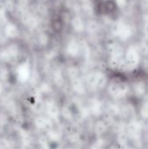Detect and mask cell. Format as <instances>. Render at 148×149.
<instances>
[{
    "instance_id": "3957f363",
    "label": "cell",
    "mask_w": 148,
    "mask_h": 149,
    "mask_svg": "<svg viewBox=\"0 0 148 149\" xmlns=\"http://www.w3.org/2000/svg\"><path fill=\"white\" fill-rule=\"evenodd\" d=\"M106 79L101 73H92L87 77V82L89 85L95 87H103L106 84Z\"/></svg>"
},
{
    "instance_id": "6da1fadb",
    "label": "cell",
    "mask_w": 148,
    "mask_h": 149,
    "mask_svg": "<svg viewBox=\"0 0 148 149\" xmlns=\"http://www.w3.org/2000/svg\"><path fill=\"white\" fill-rule=\"evenodd\" d=\"M139 60V53L133 48H130L126 52V58L124 59V67L127 69H133L138 65Z\"/></svg>"
},
{
    "instance_id": "8992f818",
    "label": "cell",
    "mask_w": 148,
    "mask_h": 149,
    "mask_svg": "<svg viewBox=\"0 0 148 149\" xmlns=\"http://www.w3.org/2000/svg\"><path fill=\"white\" fill-rule=\"evenodd\" d=\"M109 52L112 57H123V50L117 44H112L109 47Z\"/></svg>"
},
{
    "instance_id": "9c48e42d",
    "label": "cell",
    "mask_w": 148,
    "mask_h": 149,
    "mask_svg": "<svg viewBox=\"0 0 148 149\" xmlns=\"http://www.w3.org/2000/svg\"><path fill=\"white\" fill-rule=\"evenodd\" d=\"M129 32H130V31H129V29L126 25H123V26H121L119 29V35H120V36H122L124 38L127 37Z\"/></svg>"
},
{
    "instance_id": "277c9868",
    "label": "cell",
    "mask_w": 148,
    "mask_h": 149,
    "mask_svg": "<svg viewBox=\"0 0 148 149\" xmlns=\"http://www.w3.org/2000/svg\"><path fill=\"white\" fill-rule=\"evenodd\" d=\"M17 47L16 45H10L9 46L6 50L3 51L1 53V58L5 60V61H9L10 59H14L17 55Z\"/></svg>"
},
{
    "instance_id": "52a82bcc",
    "label": "cell",
    "mask_w": 148,
    "mask_h": 149,
    "mask_svg": "<svg viewBox=\"0 0 148 149\" xmlns=\"http://www.w3.org/2000/svg\"><path fill=\"white\" fill-rule=\"evenodd\" d=\"M4 31H5L6 36H8L9 38H15V37H17V34H18V30H17V28L16 27V25H14V24H8L5 26Z\"/></svg>"
},
{
    "instance_id": "5b68a950",
    "label": "cell",
    "mask_w": 148,
    "mask_h": 149,
    "mask_svg": "<svg viewBox=\"0 0 148 149\" xmlns=\"http://www.w3.org/2000/svg\"><path fill=\"white\" fill-rule=\"evenodd\" d=\"M17 77H18L19 80L22 82L28 80V79L30 77V69H29L28 65L23 64L17 68Z\"/></svg>"
},
{
    "instance_id": "7a4b0ae2",
    "label": "cell",
    "mask_w": 148,
    "mask_h": 149,
    "mask_svg": "<svg viewBox=\"0 0 148 149\" xmlns=\"http://www.w3.org/2000/svg\"><path fill=\"white\" fill-rule=\"evenodd\" d=\"M109 91L114 97H122L126 94L128 87L123 82H114L110 86Z\"/></svg>"
},
{
    "instance_id": "ba28073f",
    "label": "cell",
    "mask_w": 148,
    "mask_h": 149,
    "mask_svg": "<svg viewBox=\"0 0 148 149\" xmlns=\"http://www.w3.org/2000/svg\"><path fill=\"white\" fill-rule=\"evenodd\" d=\"M47 110H48L49 114L52 117H55L58 114V109L53 104H49L47 107Z\"/></svg>"
},
{
    "instance_id": "8fae6325",
    "label": "cell",
    "mask_w": 148,
    "mask_h": 149,
    "mask_svg": "<svg viewBox=\"0 0 148 149\" xmlns=\"http://www.w3.org/2000/svg\"><path fill=\"white\" fill-rule=\"evenodd\" d=\"M1 91H2V86H0V93H1Z\"/></svg>"
},
{
    "instance_id": "30bf717a",
    "label": "cell",
    "mask_w": 148,
    "mask_h": 149,
    "mask_svg": "<svg viewBox=\"0 0 148 149\" xmlns=\"http://www.w3.org/2000/svg\"><path fill=\"white\" fill-rule=\"evenodd\" d=\"M36 125L38 127H40V128L45 127L47 125V120L44 118H38L36 120Z\"/></svg>"
}]
</instances>
